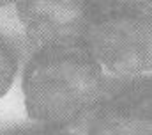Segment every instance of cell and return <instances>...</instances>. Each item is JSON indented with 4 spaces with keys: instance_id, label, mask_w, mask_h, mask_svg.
I'll list each match as a JSON object with an SVG mask.
<instances>
[{
    "instance_id": "obj_1",
    "label": "cell",
    "mask_w": 152,
    "mask_h": 135,
    "mask_svg": "<svg viewBox=\"0 0 152 135\" xmlns=\"http://www.w3.org/2000/svg\"><path fill=\"white\" fill-rule=\"evenodd\" d=\"M21 89L30 119L69 126L103 98V68L81 41L48 45L25 66Z\"/></svg>"
},
{
    "instance_id": "obj_2",
    "label": "cell",
    "mask_w": 152,
    "mask_h": 135,
    "mask_svg": "<svg viewBox=\"0 0 152 135\" xmlns=\"http://www.w3.org/2000/svg\"><path fill=\"white\" fill-rule=\"evenodd\" d=\"M81 43L97 64L115 76H145L152 69L151 2L92 0Z\"/></svg>"
},
{
    "instance_id": "obj_3",
    "label": "cell",
    "mask_w": 152,
    "mask_h": 135,
    "mask_svg": "<svg viewBox=\"0 0 152 135\" xmlns=\"http://www.w3.org/2000/svg\"><path fill=\"white\" fill-rule=\"evenodd\" d=\"M87 135H152L151 76L127 80L87 112Z\"/></svg>"
},
{
    "instance_id": "obj_4",
    "label": "cell",
    "mask_w": 152,
    "mask_h": 135,
    "mask_svg": "<svg viewBox=\"0 0 152 135\" xmlns=\"http://www.w3.org/2000/svg\"><path fill=\"white\" fill-rule=\"evenodd\" d=\"M16 13L36 48L81 41L92 0H16Z\"/></svg>"
},
{
    "instance_id": "obj_5",
    "label": "cell",
    "mask_w": 152,
    "mask_h": 135,
    "mask_svg": "<svg viewBox=\"0 0 152 135\" xmlns=\"http://www.w3.org/2000/svg\"><path fill=\"white\" fill-rule=\"evenodd\" d=\"M18 73V53L12 45L0 34V98L11 89Z\"/></svg>"
},
{
    "instance_id": "obj_6",
    "label": "cell",
    "mask_w": 152,
    "mask_h": 135,
    "mask_svg": "<svg viewBox=\"0 0 152 135\" xmlns=\"http://www.w3.org/2000/svg\"><path fill=\"white\" fill-rule=\"evenodd\" d=\"M4 135H76L69 126H55V125H30V126H16L7 130Z\"/></svg>"
},
{
    "instance_id": "obj_7",
    "label": "cell",
    "mask_w": 152,
    "mask_h": 135,
    "mask_svg": "<svg viewBox=\"0 0 152 135\" xmlns=\"http://www.w3.org/2000/svg\"><path fill=\"white\" fill-rule=\"evenodd\" d=\"M126 2H134V4H149L151 0H126Z\"/></svg>"
},
{
    "instance_id": "obj_8",
    "label": "cell",
    "mask_w": 152,
    "mask_h": 135,
    "mask_svg": "<svg viewBox=\"0 0 152 135\" xmlns=\"http://www.w3.org/2000/svg\"><path fill=\"white\" fill-rule=\"evenodd\" d=\"M11 2H16V0H0V7H4V5H7Z\"/></svg>"
}]
</instances>
